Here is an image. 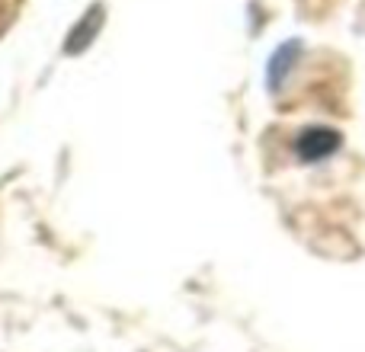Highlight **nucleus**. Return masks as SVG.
<instances>
[{
	"instance_id": "obj_1",
	"label": "nucleus",
	"mask_w": 365,
	"mask_h": 352,
	"mask_svg": "<svg viewBox=\"0 0 365 352\" xmlns=\"http://www.w3.org/2000/svg\"><path fill=\"white\" fill-rule=\"evenodd\" d=\"M336 135L330 132V128H311V132H304L302 138V157L304 160H317V157H327V154L336 151Z\"/></svg>"
}]
</instances>
